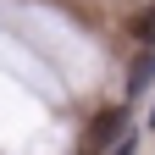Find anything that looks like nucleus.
Here are the masks:
<instances>
[{
	"label": "nucleus",
	"mask_w": 155,
	"mask_h": 155,
	"mask_svg": "<svg viewBox=\"0 0 155 155\" xmlns=\"http://www.w3.org/2000/svg\"><path fill=\"white\" fill-rule=\"evenodd\" d=\"M122 122H127V116H122V111H111V116H100V122H94V127H89V150H94V155H100V150H105V144L116 139V127H122Z\"/></svg>",
	"instance_id": "obj_1"
},
{
	"label": "nucleus",
	"mask_w": 155,
	"mask_h": 155,
	"mask_svg": "<svg viewBox=\"0 0 155 155\" xmlns=\"http://www.w3.org/2000/svg\"><path fill=\"white\" fill-rule=\"evenodd\" d=\"M139 33H144V45H150V50H155V11H150V17H144V22H139Z\"/></svg>",
	"instance_id": "obj_2"
}]
</instances>
